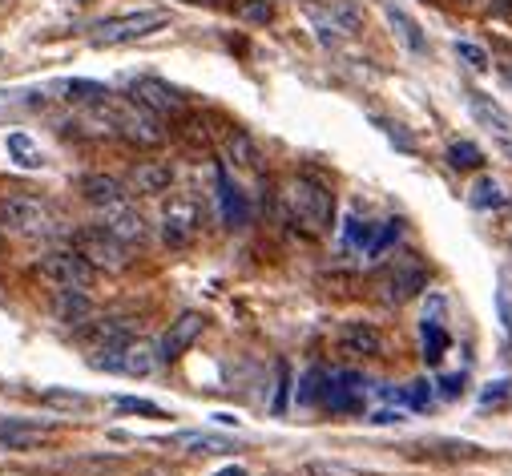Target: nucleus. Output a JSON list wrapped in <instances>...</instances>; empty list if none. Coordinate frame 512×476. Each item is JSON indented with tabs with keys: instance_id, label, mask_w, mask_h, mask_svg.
Masks as SVG:
<instances>
[{
	"instance_id": "nucleus-1",
	"label": "nucleus",
	"mask_w": 512,
	"mask_h": 476,
	"mask_svg": "<svg viewBox=\"0 0 512 476\" xmlns=\"http://www.w3.org/2000/svg\"><path fill=\"white\" fill-rule=\"evenodd\" d=\"M283 206H287V218L295 226H303L307 234H327L331 222H335V194L327 182L311 178V174H295L283 190Z\"/></svg>"
},
{
	"instance_id": "nucleus-2",
	"label": "nucleus",
	"mask_w": 512,
	"mask_h": 476,
	"mask_svg": "<svg viewBox=\"0 0 512 476\" xmlns=\"http://www.w3.org/2000/svg\"><path fill=\"white\" fill-rule=\"evenodd\" d=\"M0 230L13 238H53L61 230V218L33 194H0Z\"/></svg>"
},
{
	"instance_id": "nucleus-3",
	"label": "nucleus",
	"mask_w": 512,
	"mask_h": 476,
	"mask_svg": "<svg viewBox=\"0 0 512 476\" xmlns=\"http://www.w3.org/2000/svg\"><path fill=\"white\" fill-rule=\"evenodd\" d=\"M97 109H101V117H105V126H109L113 138H125V142H134V146H158L166 138L162 126H158V117L146 105H138L134 97L130 101L105 97V101H97Z\"/></svg>"
},
{
	"instance_id": "nucleus-4",
	"label": "nucleus",
	"mask_w": 512,
	"mask_h": 476,
	"mask_svg": "<svg viewBox=\"0 0 512 476\" xmlns=\"http://www.w3.org/2000/svg\"><path fill=\"white\" fill-rule=\"evenodd\" d=\"M424 287H428V267H424L416 255L392 259L388 267L375 275V299L388 303V307H400V303L416 299Z\"/></svg>"
},
{
	"instance_id": "nucleus-5",
	"label": "nucleus",
	"mask_w": 512,
	"mask_h": 476,
	"mask_svg": "<svg viewBox=\"0 0 512 476\" xmlns=\"http://www.w3.org/2000/svg\"><path fill=\"white\" fill-rule=\"evenodd\" d=\"M37 275L57 291H89L97 279V267L81 251H49L37 259Z\"/></svg>"
},
{
	"instance_id": "nucleus-6",
	"label": "nucleus",
	"mask_w": 512,
	"mask_h": 476,
	"mask_svg": "<svg viewBox=\"0 0 512 476\" xmlns=\"http://www.w3.org/2000/svg\"><path fill=\"white\" fill-rule=\"evenodd\" d=\"M170 17L162 9H142V13H125V17H109L93 29V45H130V41H142L158 29H166Z\"/></svg>"
},
{
	"instance_id": "nucleus-7",
	"label": "nucleus",
	"mask_w": 512,
	"mask_h": 476,
	"mask_svg": "<svg viewBox=\"0 0 512 476\" xmlns=\"http://www.w3.org/2000/svg\"><path fill=\"white\" fill-rule=\"evenodd\" d=\"M73 251H81L93 267H105V271H125L130 267V251L121 238H113L105 226H85L73 234Z\"/></svg>"
},
{
	"instance_id": "nucleus-8",
	"label": "nucleus",
	"mask_w": 512,
	"mask_h": 476,
	"mask_svg": "<svg viewBox=\"0 0 512 476\" xmlns=\"http://www.w3.org/2000/svg\"><path fill=\"white\" fill-rule=\"evenodd\" d=\"M198 230H202V206L194 198H170V206L162 214V243L182 251L198 238Z\"/></svg>"
},
{
	"instance_id": "nucleus-9",
	"label": "nucleus",
	"mask_w": 512,
	"mask_h": 476,
	"mask_svg": "<svg viewBox=\"0 0 512 476\" xmlns=\"http://www.w3.org/2000/svg\"><path fill=\"white\" fill-rule=\"evenodd\" d=\"M311 21L319 29L323 41H339V37H355L363 29V13L351 0H331L327 9H311Z\"/></svg>"
},
{
	"instance_id": "nucleus-10",
	"label": "nucleus",
	"mask_w": 512,
	"mask_h": 476,
	"mask_svg": "<svg viewBox=\"0 0 512 476\" xmlns=\"http://www.w3.org/2000/svg\"><path fill=\"white\" fill-rule=\"evenodd\" d=\"M130 97H134L138 105H146L154 117H178V113L186 109V97H182L174 85L158 81V77H138V81L130 85Z\"/></svg>"
},
{
	"instance_id": "nucleus-11",
	"label": "nucleus",
	"mask_w": 512,
	"mask_h": 476,
	"mask_svg": "<svg viewBox=\"0 0 512 476\" xmlns=\"http://www.w3.org/2000/svg\"><path fill=\"white\" fill-rule=\"evenodd\" d=\"M202 331H206V315H202V311H182V315L170 323V331L162 335V364L182 360V355L202 339Z\"/></svg>"
},
{
	"instance_id": "nucleus-12",
	"label": "nucleus",
	"mask_w": 512,
	"mask_h": 476,
	"mask_svg": "<svg viewBox=\"0 0 512 476\" xmlns=\"http://www.w3.org/2000/svg\"><path fill=\"white\" fill-rule=\"evenodd\" d=\"M101 226H105L113 238H121L125 247H142L146 238H150L146 218H142V214H138V206H130V202H117V206H109Z\"/></svg>"
},
{
	"instance_id": "nucleus-13",
	"label": "nucleus",
	"mask_w": 512,
	"mask_h": 476,
	"mask_svg": "<svg viewBox=\"0 0 512 476\" xmlns=\"http://www.w3.org/2000/svg\"><path fill=\"white\" fill-rule=\"evenodd\" d=\"M339 347L347 355H359V360H375V355H383V335L375 323H363V319H347L339 327Z\"/></svg>"
},
{
	"instance_id": "nucleus-14",
	"label": "nucleus",
	"mask_w": 512,
	"mask_h": 476,
	"mask_svg": "<svg viewBox=\"0 0 512 476\" xmlns=\"http://www.w3.org/2000/svg\"><path fill=\"white\" fill-rule=\"evenodd\" d=\"M363 380L359 376H331L327 380V396H323V408L339 412V416H355L363 412Z\"/></svg>"
},
{
	"instance_id": "nucleus-15",
	"label": "nucleus",
	"mask_w": 512,
	"mask_h": 476,
	"mask_svg": "<svg viewBox=\"0 0 512 476\" xmlns=\"http://www.w3.org/2000/svg\"><path fill=\"white\" fill-rule=\"evenodd\" d=\"M49 428L29 424V420H0V448L5 452H33L49 444Z\"/></svg>"
},
{
	"instance_id": "nucleus-16",
	"label": "nucleus",
	"mask_w": 512,
	"mask_h": 476,
	"mask_svg": "<svg viewBox=\"0 0 512 476\" xmlns=\"http://www.w3.org/2000/svg\"><path fill=\"white\" fill-rule=\"evenodd\" d=\"M81 198H85L89 206L109 210V206H117V202H130V186H125L121 178H113V174H85V178H81Z\"/></svg>"
},
{
	"instance_id": "nucleus-17",
	"label": "nucleus",
	"mask_w": 512,
	"mask_h": 476,
	"mask_svg": "<svg viewBox=\"0 0 512 476\" xmlns=\"http://www.w3.org/2000/svg\"><path fill=\"white\" fill-rule=\"evenodd\" d=\"M158 360H162V355L146 339H130V343H121L117 372H125V376H150L158 368Z\"/></svg>"
},
{
	"instance_id": "nucleus-18",
	"label": "nucleus",
	"mask_w": 512,
	"mask_h": 476,
	"mask_svg": "<svg viewBox=\"0 0 512 476\" xmlns=\"http://www.w3.org/2000/svg\"><path fill=\"white\" fill-rule=\"evenodd\" d=\"M174 186V166L170 162H142L130 174V190L134 194H166Z\"/></svg>"
},
{
	"instance_id": "nucleus-19",
	"label": "nucleus",
	"mask_w": 512,
	"mask_h": 476,
	"mask_svg": "<svg viewBox=\"0 0 512 476\" xmlns=\"http://www.w3.org/2000/svg\"><path fill=\"white\" fill-rule=\"evenodd\" d=\"M218 206H222V222H226V226H246V218H250L246 194L230 182L226 170H218Z\"/></svg>"
},
{
	"instance_id": "nucleus-20",
	"label": "nucleus",
	"mask_w": 512,
	"mask_h": 476,
	"mask_svg": "<svg viewBox=\"0 0 512 476\" xmlns=\"http://www.w3.org/2000/svg\"><path fill=\"white\" fill-rule=\"evenodd\" d=\"M383 17H388V25H392V33H396V41L408 49V53H428V37H424V29L404 13V9H396V5H383Z\"/></svg>"
},
{
	"instance_id": "nucleus-21",
	"label": "nucleus",
	"mask_w": 512,
	"mask_h": 476,
	"mask_svg": "<svg viewBox=\"0 0 512 476\" xmlns=\"http://www.w3.org/2000/svg\"><path fill=\"white\" fill-rule=\"evenodd\" d=\"M53 315H57V323H65V327H85V323L93 319V303L85 299V291H57Z\"/></svg>"
},
{
	"instance_id": "nucleus-22",
	"label": "nucleus",
	"mask_w": 512,
	"mask_h": 476,
	"mask_svg": "<svg viewBox=\"0 0 512 476\" xmlns=\"http://www.w3.org/2000/svg\"><path fill=\"white\" fill-rule=\"evenodd\" d=\"M468 109H472V117L484 126V130H492V134H500V138H508L512 134V117L492 101V97H484V93H472L468 97Z\"/></svg>"
},
{
	"instance_id": "nucleus-23",
	"label": "nucleus",
	"mask_w": 512,
	"mask_h": 476,
	"mask_svg": "<svg viewBox=\"0 0 512 476\" xmlns=\"http://www.w3.org/2000/svg\"><path fill=\"white\" fill-rule=\"evenodd\" d=\"M170 444H174V448H182V452H194V456L234 452V440H230V436H218V432H178Z\"/></svg>"
},
{
	"instance_id": "nucleus-24",
	"label": "nucleus",
	"mask_w": 512,
	"mask_h": 476,
	"mask_svg": "<svg viewBox=\"0 0 512 476\" xmlns=\"http://www.w3.org/2000/svg\"><path fill=\"white\" fill-rule=\"evenodd\" d=\"M226 158L238 166V170H259V146H254V138L246 130H234L226 138Z\"/></svg>"
},
{
	"instance_id": "nucleus-25",
	"label": "nucleus",
	"mask_w": 512,
	"mask_h": 476,
	"mask_svg": "<svg viewBox=\"0 0 512 476\" xmlns=\"http://www.w3.org/2000/svg\"><path fill=\"white\" fill-rule=\"evenodd\" d=\"M9 158H13L21 170H41V166H45V150H41L29 134H21V130L9 134Z\"/></svg>"
},
{
	"instance_id": "nucleus-26",
	"label": "nucleus",
	"mask_w": 512,
	"mask_h": 476,
	"mask_svg": "<svg viewBox=\"0 0 512 476\" xmlns=\"http://www.w3.org/2000/svg\"><path fill=\"white\" fill-rule=\"evenodd\" d=\"M468 202L476 210H504L508 206V194H504V186L496 178H476V186L468 190Z\"/></svg>"
},
{
	"instance_id": "nucleus-27",
	"label": "nucleus",
	"mask_w": 512,
	"mask_h": 476,
	"mask_svg": "<svg viewBox=\"0 0 512 476\" xmlns=\"http://www.w3.org/2000/svg\"><path fill=\"white\" fill-rule=\"evenodd\" d=\"M420 335H424V360H428V364H440L444 351H448V331H444V323L432 319V315H424Z\"/></svg>"
},
{
	"instance_id": "nucleus-28",
	"label": "nucleus",
	"mask_w": 512,
	"mask_h": 476,
	"mask_svg": "<svg viewBox=\"0 0 512 476\" xmlns=\"http://www.w3.org/2000/svg\"><path fill=\"white\" fill-rule=\"evenodd\" d=\"M57 89H61L69 101H81V105H97V101H105V97H109V89H105L101 81H81V77H77V81L57 85Z\"/></svg>"
},
{
	"instance_id": "nucleus-29",
	"label": "nucleus",
	"mask_w": 512,
	"mask_h": 476,
	"mask_svg": "<svg viewBox=\"0 0 512 476\" xmlns=\"http://www.w3.org/2000/svg\"><path fill=\"white\" fill-rule=\"evenodd\" d=\"M371 243H375V226L371 222H359L355 214L343 222V247H351V251H371Z\"/></svg>"
},
{
	"instance_id": "nucleus-30",
	"label": "nucleus",
	"mask_w": 512,
	"mask_h": 476,
	"mask_svg": "<svg viewBox=\"0 0 512 476\" xmlns=\"http://www.w3.org/2000/svg\"><path fill=\"white\" fill-rule=\"evenodd\" d=\"M327 372H319V368H311L303 380H299V404H323V396H327Z\"/></svg>"
},
{
	"instance_id": "nucleus-31",
	"label": "nucleus",
	"mask_w": 512,
	"mask_h": 476,
	"mask_svg": "<svg viewBox=\"0 0 512 476\" xmlns=\"http://www.w3.org/2000/svg\"><path fill=\"white\" fill-rule=\"evenodd\" d=\"M480 162H484L480 146H472V142H452L448 146V166L452 170H476Z\"/></svg>"
},
{
	"instance_id": "nucleus-32",
	"label": "nucleus",
	"mask_w": 512,
	"mask_h": 476,
	"mask_svg": "<svg viewBox=\"0 0 512 476\" xmlns=\"http://www.w3.org/2000/svg\"><path fill=\"white\" fill-rule=\"evenodd\" d=\"M508 400H512V380H492V384L480 388L476 408H500V404H508Z\"/></svg>"
},
{
	"instance_id": "nucleus-33",
	"label": "nucleus",
	"mask_w": 512,
	"mask_h": 476,
	"mask_svg": "<svg viewBox=\"0 0 512 476\" xmlns=\"http://www.w3.org/2000/svg\"><path fill=\"white\" fill-rule=\"evenodd\" d=\"M113 408H117V412H130V416H154V420H162V416H166L154 400H138V396H117V400H113Z\"/></svg>"
},
{
	"instance_id": "nucleus-34",
	"label": "nucleus",
	"mask_w": 512,
	"mask_h": 476,
	"mask_svg": "<svg viewBox=\"0 0 512 476\" xmlns=\"http://www.w3.org/2000/svg\"><path fill=\"white\" fill-rule=\"evenodd\" d=\"M400 230H404V222H400V218H392V222H383V230L375 234V243H371V251H367V255H371V259H379V255H383V251H388V247L396 243V238H400Z\"/></svg>"
},
{
	"instance_id": "nucleus-35",
	"label": "nucleus",
	"mask_w": 512,
	"mask_h": 476,
	"mask_svg": "<svg viewBox=\"0 0 512 476\" xmlns=\"http://www.w3.org/2000/svg\"><path fill=\"white\" fill-rule=\"evenodd\" d=\"M303 476H359L355 468L339 464V460H307L303 464Z\"/></svg>"
},
{
	"instance_id": "nucleus-36",
	"label": "nucleus",
	"mask_w": 512,
	"mask_h": 476,
	"mask_svg": "<svg viewBox=\"0 0 512 476\" xmlns=\"http://www.w3.org/2000/svg\"><path fill=\"white\" fill-rule=\"evenodd\" d=\"M41 404H53V408H85V396L81 392H41Z\"/></svg>"
},
{
	"instance_id": "nucleus-37",
	"label": "nucleus",
	"mask_w": 512,
	"mask_h": 476,
	"mask_svg": "<svg viewBox=\"0 0 512 476\" xmlns=\"http://www.w3.org/2000/svg\"><path fill=\"white\" fill-rule=\"evenodd\" d=\"M400 400H404V404H412V408H424V404L432 400V388H428V380H416V384H408V388L400 392Z\"/></svg>"
},
{
	"instance_id": "nucleus-38",
	"label": "nucleus",
	"mask_w": 512,
	"mask_h": 476,
	"mask_svg": "<svg viewBox=\"0 0 512 476\" xmlns=\"http://www.w3.org/2000/svg\"><path fill=\"white\" fill-rule=\"evenodd\" d=\"M456 53H460V57H464L472 69H488V53H484L480 45H472V41H460V45H456Z\"/></svg>"
},
{
	"instance_id": "nucleus-39",
	"label": "nucleus",
	"mask_w": 512,
	"mask_h": 476,
	"mask_svg": "<svg viewBox=\"0 0 512 476\" xmlns=\"http://www.w3.org/2000/svg\"><path fill=\"white\" fill-rule=\"evenodd\" d=\"M242 17L267 25V21H271V5H267V0H246V5H242Z\"/></svg>"
},
{
	"instance_id": "nucleus-40",
	"label": "nucleus",
	"mask_w": 512,
	"mask_h": 476,
	"mask_svg": "<svg viewBox=\"0 0 512 476\" xmlns=\"http://www.w3.org/2000/svg\"><path fill=\"white\" fill-rule=\"evenodd\" d=\"M287 388H291V368H287V364H279V392H275V412H283V408H287Z\"/></svg>"
},
{
	"instance_id": "nucleus-41",
	"label": "nucleus",
	"mask_w": 512,
	"mask_h": 476,
	"mask_svg": "<svg viewBox=\"0 0 512 476\" xmlns=\"http://www.w3.org/2000/svg\"><path fill=\"white\" fill-rule=\"evenodd\" d=\"M460 384H464V376H444V380H440V392L452 400V396H460Z\"/></svg>"
},
{
	"instance_id": "nucleus-42",
	"label": "nucleus",
	"mask_w": 512,
	"mask_h": 476,
	"mask_svg": "<svg viewBox=\"0 0 512 476\" xmlns=\"http://www.w3.org/2000/svg\"><path fill=\"white\" fill-rule=\"evenodd\" d=\"M400 420H404L400 412H375L371 416V424H400Z\"/></svg>"
},
{
	"instance_id": "nucleus-43",
	"label": "nucleus",
	"mask_w": 512,
	"mask_h": 476,
	"mask_svg": "<svg viewBox=\"0 0 512 476\" xmlns=\"http://www.w3.org/2000/svg\"><path fill=\"white\" fill-rule=\"evenodd\" d=\"M218 476H246V472H242V468H238V464H234V468H222V472H218Z\"/></svg>"
},
{
	"instance_id": "nucleus-44",
	"label": "nucleus",
	"mask_w": 512,
	"mask_h": 476,
	"mask_svg": "<svg viewBox=\"0 0 512 476\" xmlns=\"http://www.w3.org/2000/svg\"><path fill=\"white\" fill-rule=\"evenodd\" d=\"M190 5H218V0H190Z\"/></svg>"
},
{
	"instance_id": "nucleus-45",
	"label": "nucleus",
	"mask_w": 512,
	"mask_h": 476,
	"mask_svg": "<svg viewBox=\"0 0 512 476\" xmlns=\"http://www.w3.org/2000/svg\"><path fill=\"white\" fill-rule=\"evenodd\" d=\"M504 150H508V158H512V138H504Z\"/></svg>"
},
{
	"instance_id": "nucleus-46",
	"label": "nucleus",
	"mask_w": 512,
	"mask_h": 476,
	"mask_svg": "<svg viewBox=\"0 0 512 476\" xmlns=\"http://www.w3.org/2000/svg\"><path fill=\"white\" fill-rule=\"evenodd\" d=\"M65 5H85V0H65Z\"/></svg>"
}]
</instances>
